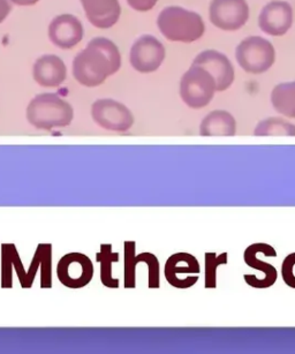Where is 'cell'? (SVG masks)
<instances>
[{
	"label": "cell",
	"mask_w": 295,
	"mask_h": 354,
	"mask_svg": "<svg viewBox=\"0 0 295 354\" xmlns=\"http://www.w3.org/2000/svg\"><path fill=\"white\" fill-rule=\"evenodd\" d=\"M122 56L115 43L104 37L93 39L73 63L75 80L84 87H97L118 72Z\"/></svg>",
	"instance_id": "6da1fadb"
},
{
	"label": "cell",
	"mask_w": 295,
	"mask_h": 354,
	"mask_svg": "<svg viewBox=\"0 0 295 354\" xmlns=\"http://www.w3.org/2000/svg\"><path fill=\"white\" fill-rule=\"evenodd\" d=\"M157 25L164 37L172 42H195L205 30L204 22L198 13L177 6L164 8Z\"/></svg>",
	"instance_id": "7a4b0ae2"
},
{
	"label": "cell",
	"mask_w": 295,
	"mask_h": 354,
	"mask_svg": "<svg viewBox=\"0 0 295 354\" xmlns=\"http://www.w3.org/2000/svg\"><path fill=\"white\" fill-rule=\"evenodd\" d=\"M73 108L56 94H42L36 96L27 109L29 124L37 129L65 127L73 120Z\"/></svg>",
	"instance_id": "3957f363"
},
{
	"label": "cell",
	"mask_w": 295,
	"mask_h": 354,
	"mask_svg": "<svg viewBox=\"0 0 295 354\" xmlns=\"http://www.w3.org/2000/svg\"><path fill=\"white\" fill-rule=\"evenodd\" d=\"M215 91V79L208 71L198 65H191L181 79V98L189 108H204L211 102Z\"/></svg>",
	"instance_id": "277c9868"
},
{
	"label": "cell",
	"mask_w": 295,
	"mask_h": 354,
	"mask_svg": "<svg viewBox=\"0 0 295 354\" xmlns=\"http://www.w3.org/2000/svg\"><path fill=\"white\" fill-rule=\"evenodd\" d=\"M274 46L262 37H248L236 48V60L247 73H264L274 65Z\"/></svg>",
	"instance_id": "5b68a950"
},
{
	"label": "cell",
	"mask_w": 295,
	"mask_h": 354,
	"mask_svg": "<svg viewBox=\"0 0 295 354\" xmlns=\"http://www.w3.org/2000/svg\"><path fill=\"white\" fill-rule=\"evenodd\" d=\"M263 254L265 257H276L277 252L271 245L265 243H256L247 247L243 253V261L248 267L254 270H258L262 272V276L258 278L248 277L247 274L243 276V279L247 285L253 288H267L277 281L278 271L272 264L264 262L257 259V254Z\"/></svg>",
	"instance_id": "8992f818"
},
{
	"label": "cell",
	"mask_w": 295,
	"mask_h": 354,
	"mask_svg": "<svg viewBox=\"0 0 295 354\" xmlns=\"http://www.w3.org/2000/svg\"><path fill=\"white\" fill-rule=\"evenodd\" d=\"M95 122L102 129L113 132H126L134 124L132 112L125 105L113 100H99L91 108Z\"/></svg>",
	"instance_id": "52a82bcc"
},
{
	"label": "cell",
	"mask_w": 295,
	"mask_h": 354,
	"mask_svg": "<svg viewBox=\"0 0 295 354\" xmlns=\"http://www.w3.org/2000/svg\"><path fill=\"white\" fill-rule=\"evenodd\" d=\"M57 274L66 288H84L93 279L94 267L91 259L84 254H66L58 263Z\"/></svg>",
	"instance_id": "ba28073f"
},
{
	"label": "cell",
	"mask_w": 295,
	"mask_h": 354,
	"mask_svg": "<svg viewBox=\"0 0 295 354\" xmlns=\"http://www.w3.org/2000/svg\"><path fill=\"white\" fill-rule=\"evenodd\" d=\"M249 19L246 0H212L210 20L222 30H238Z\"/></svg>",
	"instance_id": "9c48e42d"
},
{
	"label": "cell",
	"mask_w": 295,
	"mask_h": 354,
	"mask_svg": "<svg viewBox=\"0 0 295 354\" xmlns=\"http://www.w3.org/2000/svg\"><path fill=\"white\" fill-rule=\"evenodd\" d=\"M165 278L177 288H189L198 281L201 267L198 259L188 253L171 255L165 263Z\"/></svg>",
	"instance_id": "30bf717a"
},
{
	"label": "cell",
	"mask_w": 295,
	"mask_h": 354,
	"mask_svg": "<svg viewBox=\"0 0 295 354\" xmlns=\"http://www.w3.org/2000/svg\"><path fill=\"white\" fill-rule=\"evenodd\" d=\"M165 59V48L153 36H142L131 50V64L140 73H153Z\"/></svg>",
	"instance_id": "8fae6325"
},
{
	"label": "cell",
	"mask_w": 295,
	"mask_h": 354,
	"mask_svg": "<svg viewBox=\"0 0 295 354\" xmlns=\"http://www.w3.org/2000/svg\"><path fill=\"white\" fill-rule=\"evenodd\" d=\"M193 65H198L208 71L216 81V91H224L231 87L234 81V68L229 58L222 53L208 50L195 58Z\"/></svg>",
	"instance_id": "7c38bea8"
},
{
	"label": "cell",
	"mask_w": 295,
	"mask_h": 354,
	"mask_svg": "<svg viewBox=\"0 0 295 354\" xmlns=\"http://www.w3.org/2000/svg\"><path fill=\"white\" fill-rule=\"evenodd\" d=\"M49 39L59 49H73L84 39V27L74 15H59L50 25Z\"/></svg>",
	"instance_id": "4fadbf2b"
},
{
	"label": "cell",
	"mask_w": 295,
	"mask_h": 354,
	"mask_svg": "<svg viewBox=\"0 0 295 354\" xmlns=\"http://www.w3.org/2000/svg\"><path fill=\"white\" fill-rule=\"evenodd\" d=\"M293 11L286 1H272L260 12L258 26L265 34L283 36L291 28Z\"/></svg>",
	"instance_id": "5bb4252c"
},
{
	"label": "cell",
	"mask_w": 295,
	"mask_h": 354,
	"mask_svg": "<svg viewBox=\"0 0 295 354\" xmlns=\"http://www.w3.org/2000/svg\"><path fill=\"white\" fill-rule=\"evenodd\" d=\"M81 3L86 17L96 28H111L122 15L118 0H81Z\"/></svg>",
	"instance_id": "9a60e30c"
},
{
	"label": "cell",
	"mask_w": 295,
	"mask_h": 354,
	"mask_svg": "<svg viewBox=\"0 0 295 354\" xmlns=\"http://www.w3.org/2000/svg\"><path fill=\"white\" fill-rule=\"evenodd\" d=\"M34 80L46 88L59 87L66 80V65L59 57L48 55L37 59L32 71Z\"/></svg>",
	"instance_id": "2e32d148"
},
{
	"label": "cell",
	"mask_w": 295,
	"mask_h": 354,
	"mask_svg": "<svg viewBox=\"0 0 295 354\" xmlns=\"http://www.w3.org/2000/svg\"><path fill=\"white\" fill-rule=\"evenodd\" d=\"M234 134H236V120L229 112H211L202 122L201 136H233Z\"/></svg>",
	"instance_id": "e0dca14e"
},
{
	"label": "cell",
	"mask_w": 295,
	"mask_h": 354,
	"mask_svg": "<svg viewBox=\"0 0 295 354\" xmlns=\"http://www.w3.org/2000/svg\"><path fill=\"white\" fill-rule=\"evenodd\" d=\"M271 102L279 113L295 118V82L281 84L274 88Z\"/></svg>",
	"instance_id": "ac0fdd59"
},
{
	"label": "cell",
	"mask_w": 295,
	"mask_h": 354,
	"mask_svg": "<svg viewBox=\"0 0 295 354\" xmlns=\"http://www.w3.org/2000/svg\"><path fill=\"white\" fill-rule=\"evenodd\" d=\"M119 255L112 252L111 245H102L101 252L96 255L98 262L101 263L102 283L106 288H119V281L112 277V264L118 262Z\"/></svg>",
	"instance_id": "d6986e66"
},
{
	"label": "cell",
	"mask_w": 295,
	"mask_h": 354,
	"mask_svg": "<svg viewBox=\"0 0 295 354\" xmlns=\"http://www.w3.org/2000/svg\"><path fill=\"white\" fill-rule=\"evenodd\" d=\"M255 136H295V126L283 119L271 118L260 122L255 131Z\"/></svg>",
	"instance_id": "ffe728a7"
},
{
	"label": "cell",
	"mask_w": 295,
	"mask_h": 354,
	"mask_svg": "<svg viewBox=\"0 0 295 354\" xmlns=\"http://www.w3.org/2000/svg\"><path fill=\"white\" fill-rule=\"evenodd\" d=\"M205 288H217V271L220 266L229 263V253H222L217 255L216 253L209 252L205 253Z\"/></svg>",
	"instance_id": "44dd1931"
},
{
	"label": "cell",
	"mask_w": 295,
	"mask_h": 354,
	"mask_svg": "<svg viewBox=\"0 0 295 354\" xmlns=\"http://www.w3.org/2000/svg\"><path fill=\"white\" fill-rule=\"evenodd\" d=\"M139 263V257H135V243H125V288H135L136 264Z\"/></svg>",
	"instance_id": "7402d4cb"
},
{
	"label": "cell",
	"mask_w": 295,
	"mask_h": 354,
	"mask_svg": "<svg viewBox=\"0 0 295 354\" xmlns=\"http://www.w3.org/2000/svg\"><path fill=\"white\" fill-rule=\"evenodd\" d=\"M41 250V264H42V277L41 284L42 288H51L53 278H51V246L50 245H39Z\"/></svg>",
	"instance_id": "603a6c76"
},
{
	"label": "cell",
	"mask_w": 295,
	"mask_h": 354,
	"mask_svg": "<svg viewBox=\"0 0 295 354\" xmlns=\"http://www.w3.org/2000/svg\"><path fill=\"white\" fill-rule=\"evenodd\" d=\"M140 260L144 262L149 269V288H160V262L153 254H140Z\"/></svg>",
	"instance_id": "cb8c5ba5"
},
{
	"label": "cell",
	"mask_w": 295,
	"mask_h": 354,
	"mask_svg": "<svg viewBox=\"0 0 295 354\" xmlns=\"http://www.w3.org/2000/svg\"><path fill=\"white\" fill-rule=\"evenodd\" d=\"M281 276L285 284L291 288H295V253L285 257L281 264Z\"/></svg>",
	"instance_id": "d4e9b609"
},
{
	"label": "cell",
	"mask_w": 295,
	"mask_h": 354,
	"mask_svg": "<svg viewBox=\"0 0 295 354\" xmlns=\"http://www.w3.org/2000/svg\"><path fill=\"white\" fill-rule=\"evenodd\" d=\"M158 0H127L129 6L137 12H148L156 6Z\"/></svg>",
	"instance_id": "484cf974"
},
{
	"label": "cell",
	"mask_w": 295,
	"mask_h": 354,
	"mask_svg": "<svg viewBox=\"0 0 295 354\" xmlns=\"http://www.w3.org/2000/svg\"><path fill=\"white\" fill-rule=\"evenodd\" d=\"M12 11V5L10 0H0V24L5 21L10 12Z\"/></svg>",
	"instance_id": "4316f807"
},
{
	"label": "cell",
	"mask_w": 295,
	"mask_h": 354,
	"mask_svg": "<svg viewBox=\"0 0 295 354\" xmlns=\"http://www.w3.org/2000/svg\"><path fill=\"white\" fill-rule=\"evenodd\" d=\"M11 1L19 6H32L36 3H39V0H11Z\"/></svg>",
	"instance_id": "83f0119b"
}]
</instances>
